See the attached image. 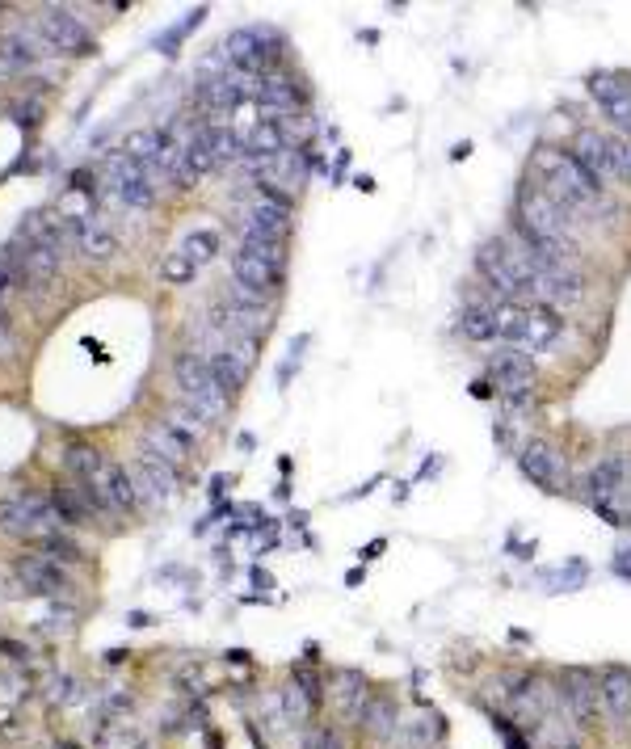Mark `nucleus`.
I'll return each mask as SVG.
<instances>
[{
	"mask_svg": "<svg viewBox=\"0 0 631 749\" xmlns=\"http://www.w3.org/2000/svg\"><path fill=\"white\" fill-rule=\"evenodd\" d=\"M531 181L547 198H556L573 219L598 215V219H606V224H619V219H623V207L615 202V194H610L602 181L589 177L568 148L539 144L531 152Z\"/></svg>",
	"mask_w": 631,
	"mask_h": 749,
	"instance_id": "f257e3e1",
	"label": "nucleus"
},
{
	"mask_svg": "<svg viewBox=\"0 0 631 749\" xmlns=\"http://www.w3.org/2000/svg\"><path fill=\"white\" fill-rule=\"evenodd\" d=\"M497 316V337L505 346H514L522 354H543L552 350L560 333H564V320L556 308H547V303L531 299V303H497L493 308Z\"/></svg>",
	"mask_w": 631,
	"mask_h": 749,
	"instance_id": "f03ea898",
	"label": "nucleus"
},
{
	"mask_svg": "<svg viewBox=\"0 0 631 749\" xmlns=\"http://www.w3.org/2000/svg\"><path fill=\"white\" fill-rule=\"evenodd\" d=\"M173 379H177V392L186 400V409L198 413L207 425H215L228 409V392L219 388V379L211 375V362L202 350H181L173 358Z\"/></svg>",
	"mask_w": 631,
	"mask_h": 749,
	"instance_id": "7ed1b4c3",
	"label": "nucleus"
},
{
	"mask_svg": "<svg viewBox=\"0 0 631 749\" xmlns=\"http://www.w3.org/2000/svg\"><path fill=\"white\" fill-rule=\"evenodd\" d=\"M476 270L484 274V282L505 303L531 299V287H526V270H522V257H518L514 240H484V245L476 249Z\"/></svg>",
	"mask_w": 631,
	"mask_h": 749,
	"instance_id": "20e7f679",
	"label": "nucleus"
},
{
	"mask_svg": "<svg viewBox=\"0 0 631 749\" xmlns=\"http://www.w3.org/2000/svg\"><path fill=\"white\" fill-rule=\"evenodd\" d=\"M488 371H493V383H497V392H501L505 404H514V409H526V404L535 400V388H539L535 362L526 358L522 350L501 346L493 358H488Z\"/></svg>",
	"mask_w": 631,
	"mask_h": 749,
	"instance_id": "39448f33",
	"label": "nucleus"
},
{
	"mask_svg": "<svg viewBox=\"0 0 631 749\" xmlns=\"http://www.w3.org/2000/svg\"><path fill=\"white\" fill-rule=\"evenodd\" d=\"M219 55L228 59L232 72H240V76H253V72L266 76V68L278 59V43H274V34H270V30L244 26V30H232L228 38H223Z\"/></svg>",
	"mask_w": 631,
	"mask_h": 749,
	"instance_id": "423d86ee",
	"label": "nucleus"
},
{
	"mask_svg": "<svg viewBox=\"0 0 631 749\" xmlns=\"http://www.w3.org/2000/svg\"><path fill=\"white\" fill-rule=\"evenodd\" d=\"M291 228V202L287 194H278L270 186H257L253 202L240 215V232L244 236H270V240H287Z\"/></svg>",
	"mask_w": 631,
	"mask_h": 749,
	"instance_id": "0eeeda50",
	"label": "nucleus"
},
{
	"mask_svg": "<svg viewBox=\"0 0 631 749\" xmlns=\"http://www.w3.org/2000/svg\"><path fill=\"white\" fill-rule=\"evenodd\" d=\"M518 468H522V476L531 480V484H539L543 493H564V484H568L564 455L552 447V442H543V438H531L518 451Z\"/></svg>",
	"mask_w": 631,
	"mask_h": 749,
	"instance_id": "6e6552de",
	"label": "nucleus"
},
{
	"mask_svg": "<svg viewBox=\"0 0 631 749\" xmlns=\"http://www.w3.org/2000/svg\"><path fill=\"white\" fill-rule=\"evenodd\" d=\"M38 34H43V43L55 51V55H89L93 51V38L89 30L80 26V17H72L68 9H55L47 5L43 13H38Z\"/></svg>",
	"mask_w": 631,
	"mask_h": 749,
	"instance_id": "1a4fd4ad",
	"label": "nucleus"
},
{
	"mask_svg": "<svg viewBox=\"0 0 631 749\" xmlns=\"http://www.w3.org/2000/svg\"><path fill=\"white\" fill-rule=\"evenodd\" d=\"M232 274H236V291H232V295L253 299V303H266V299L278 295L282 274H287V270H278V266H270V261H261V257H253V253L236 249V257H232Z\"/></svg>",
	"mask_w": 631,
	"mask_h": 749,
	"instance_id": "9d476101",
	"label": "nucleus"
},
{
	"mask_svg": "<svg viewBox=\"0 0 631 749\" xmlns=\"http://www.w3.org/2000/svg\"><path fill=\"white\" fill-rule=\"evenodd\" d=\"M560 703L568 720L577 728H594L598 724V678H589L585 670H564L560 674Z\"/></svg>",
	"mask_w": 631,
	"mask_h": 749,
	"instance_id": "9b49d317",
	"label": "nucleus"
},
{
	"mask_svg": "<svg viewBox=\"0 0 631 749\" xmlns=\"http://www.w3.org/2000/svg\"><path fill=\"white\" fill-rule=\"evenodd\" d=\"M589 97L598 101V110L623 135H631V80L627 76H619V72H594V76H589Z\"/></svg>",
	"mask_w": 631,
	"mask_h": 749,
	"instance_id": "f8f14e48",
	"label": "nucleus"
},
{
	"mask_svg": "<svg viewBox=\"0 0 631 749\" xmlns=\"http://www.w3.org/2000/svg\"><path fill=\"white\" fill-rule=\"evenodd\" d=\"M13 573H17V581H22V590H26V594L55 598V594H68V590H72V581H68V573H64V564L47 560L43 552H38V556H17Z\"/></svg>",
	"mask_w": 631,
	"mask_h": 749,
	"instance_id": "ddd939ff",
	"label": "nucleus"
},
{
	"mask_svg": "<svg viewBox=\"0 0 631 749\" xmlns=\"http://www.w3.org/2000/svg\"><path fill=\"white\" fill-rule=\"evenodd\" d=\"M135 480H139V493H148L160 505H169L177 497V489H181L177 468H173L169 459H160L152 447H139V455H135Z\"/></svg>",
	"mask_w": 631,
	"mask_h": 749,
	"instance_id": "4468645a",
	"label": "nucleus"
},
{
	"mask_svg": "<svg viewBox=\"0 0 631 749\" xmlns=\"http://www.w3.org/2000/svg\"><path fill=\"white\" fill-rule=\"evenodd\" d=\"M577 156V165L594 177V181H615V160H610V135L598 131V127H585L577 139H573V148H568Z\"/></svg>",
	"mask_w": 631,
	"mask_h": 749,
	"instance_id": "2eb2a0df",
	"label": "nucleus"
},
{
	"mask_svg": "<svg viewBox=\"0 0 631 749\" xmlns=\"http://www.w3.org/2000/svg\"><path fill=\"white\" fill-rule=\"evenodd\" d=\"M253 101H257L261 110H270V114H295V106L303 101V89L295 85L291 76L266 72V76L253 80Z\"/></svg>",
	"mask_w": 631,
	"mask_h": 749,
	"instance_id": "dca6fc26",
	"label": "nucleus"
},
{
	"mask_svg": "<svg viewBox=\"0 0 631 749\" xmlns=\"http://www.w3.org/2000/svg\"><path fill=\"white\" fill-rule=\"evenodd\" d=\"M598 699H602L606 716L615 724L631 720V670L627 665H606L602 678H598Z\"/></svg>",
	"mask_w": 631,
	"mask_h": 749,
	"instance_id": "f3484780",
	"label": "nucleus"
},
{
	"mask_svg": "<svg viewBox=\"0 0 631 749\" xmlns=\"http://www.w3.org/2000/svg\"><path fill=\"white\" fill-rule=\"evenodd\" d=\"M114 186H118V198L127 202V207H135V211H148L152 202H156V186H152L148 169H139V165H131V160H122L118 152H114Z\"/></svg>",
	"mask_w": 631,
	"mask_h": 749,
	"instance_id": "a211bd4d",
	"label": "nucleus"
},
{
	"mask_svg": "<svg viewBox=\"0 0 631 749\" xmlns=\"http://www.w3.org/2000/svg\"><path fill=\"white\" fill-rule=\"evenodd\" d=\"M43 55H55L38 30H9L0 34V64L5 68H34Z\"/></svg>",
	"mask_w": 631,
	"mask_h": 749,
	"instance_id": "6ab92c4d",
	"label": "nucleus"
},
{
	"mask_svg": "<svg viewBox=\"0 0 631 749\" xmlns=\"http://www.w3.org/2000/svg\"><path fill=\"white\" fill-rule=\"evenodd\" d=\"M202 354H207V362H211V375L219 379V388L223 392H240L244 388V379H249V371H253V362H244L236 350H232V341L228 337H223V341H215V346L211 350H202Z\"/></svg>",
	"mask_w": 631,
	"mask_h": 749,
	"instance_id": "aec40b11",
	"label": "nucleus"
},
{
	"mask_svg": "<svg viewBox=\"0 0 631 749\" xmlns=\"http://www.w3.org/2000/svg\"><path fill=\"white\" fill-rule=\"evenodd\" d=\"M244 97H253V80L240 76V72H223V76L207 80L202 93H198V101H202V106H211V110H232V106H240Z\"/></svg>",
	"mask_w": 631,
	"mask_h": 749,
	"instance_id": "412c9836",
	"label": "nucleus"
},
{
	"mask_svg": "<svg viewBox=\"0 0 631 749\" xmlns=\"http://www.w3.org/2000/svg\"><path fill=\"white\" fill-rule=\"evenodd\" d=\"M287 148H291V135H287V123H282V114L257 118V127L249 131V152H253L257 160H278Z\"/></svg>",
	"mask_w": 631,
	"mask_h": 749,
	"instance_id": "4be33fe9",
	"label": "nucleus"
},
{
	"mask_svg": "<svg viewBox=\"0 0 631 749\" xmlns=\"http://www.w3.org/2000/svg\"><path fill=\"white\" fill-rule=\"evenodd\" d=\"M101 489H106L114 510H139V501H144L135 472H127L122 463H106V472H101Z\"/></svg>",
	"mask_w": 631,
	"mask_h": 749,
	"instance_id": "5701e85b",
	"label": "nucleus"
},
{
	"mask_svg": "<svg viewBox=\"0 0 631 749\" xmlns=\"http://www.w3.org/2000/svg\"><path fill=\"white\" fill-rule=\"evenodd\" d=\"M0 535H13V539H30V543H38L47 531L34 522V514L26 510V501L13 493V497H0Z\"/></svg>",
	"mask_w": 631,
	"mask_h": 749,
	"instance_id": "b1692460",
	"label": "nucleus"
},
{
	"mask_svg": "<svg viewBox=\"0 0 631 749\" xmlns=\"http://www.w3.org/2000/svg\"><path fill=\"white\" fill-rule=\"evenodd\" d=\"M627 484V459L623 455H610V459H602L594 472H589V480H585V489H589V497H594V505L598 501H610L619 489Z\"/></svg>",
	"mask_w": 631,
	"mask_h": 749,
	"instance_id": "393cba45",
	"label": "nucleus"
},
{
	"mask_svg": "<svg viewBox=\"0 0 631 749\" xmlns=\"http://www.w3.org/2000/svg\"><path fill=\"white\" fill-rule=\"evenodd\" d=\"M358 724H362V733H366V737L388 741V737L396 733V699H388V695H371V699H366V707H362Z\"/></svg>",
	"mask_w": 631,
	"mask_h": 749,
	"instance_id": "a878e982",
	"label": "nucleus"
},
{
	"mask_svg": "<svg viewBox=\"0 0 631 749\" xmlns=\"http://www.w3.org/2000/svg\"><path fill=\"white\" fill-rule=\"evenodd\" d=\"M64 472L72 480H101L106 459H101V451L89 447V442H68V447H64Z\"/></svg>",
	"mask_w": 631,
	"mask_h": 749,
	"instance_id": "bb28decb",
	"label": "nucleus"
},
{
	"mask_svg": "<svg viewBox=\"0 0 631 749\" xmlns=\"http://www.w3.org/2000/svg\"><path fill=\"white\" fill-rule=\"evenodd\" d=\"M215 169V152H211V139L207 127H194L186 139V165H181V181H198Z\"/></svg>",
	"mask_w": 631,
	"mask_h": 749,
	"instance_id": "cd10ccee",
	"label": "nucleus"
},
{
	"mask_svg": "<svg viewBox=\"0 0 631 749\" xmlns=\"http://www.w3.org/2000/svg\"><path fill=\"white\" fill-rule=\"evenodd\" d=\"M207 127V139H211V152H215V165H232V160H240V152H249V144L223 123V114H215L211 123H202Z\"/></svg>",
	"mask_w": 631,
	"mask_h": 749,
	"instance_id": "c85d7f7f",
	"label": "nucleus"
},
{
	"mask_svg": "<svg viewBox=\"0 0 631 749\" xmlns=\"http://www.w3.org/2000/svg\"><path fill=\"white\" fill-rule=\"evenodd\" d=\"M459 333L467 337V341H493L497 337V316H493V308H484V303H467V308L459 312Z\"/></svg>",
	"mask_w": 631,
	"mask_h": 749,
	"instance_id": "c756f323",
	"label": "nucleus"
},
{
	"mask_svg": "<svg viewBox=\"0 0 631 749\" xmlns=\"http://www.w3.org/2000/svg\"><path fill=\"white\" fill-rule=\"evenodd\" d=\"M156 148H160V131H156V127H139V131H131L127 139H122L118 156L131 160V165H139V169H148L152 156H156Z\"/></svg>",
	"mask_w": 631,
	"mask_h": 749,
	"instance_id": "7c9ffc66",
	"label": "nucleus"
},
{
	"mask_svg": "<svg viewBox=\"0 0 631 749\" xmlns=\"http://www.w3.org/2000/svg\"><path fill=\"white\" fill-rule=\"evenodd\" d=\"M76 249L85 253L89 261H110V257L118 253V236L101 228L97 219H89V224H85V232H80V240H76Z\"/></svg>",
	"mask_w": 631,
	"mask_h": 749,
	"instance_id": "2f4dec72",
	"label": "nucleus"
},
{
	"mask_svg": "<svg viewBox=\"0 0 631 749\" xmlns=\"http://www.w3.org/2000/svg\"><path fill=\"white\" fill-rule=\"evenodd\" d=\"M97 745L101 749H152L148 737H144V728H139V724H122V720L101 724Z\"/></svg>",
	"mask_w": 631,
	"mask_h": 749,
	"instance_id": "473e14b6",
	"label": "nucleus"
},
{
	"mask_svg": "<svg viewBox=\"0 0 631 749\" xmlns=\"http://www.w3.org/2000/svg\"><path fill=\"white\" fill-rule=\"evenodd\" d=\"M51 505H55V514H59V522L64 526H85L89 522V510L80 505V497L72 493V480L68 484H51Z\"/></svg>",
	"mask_w": 631,
	"mask_h": 749,
	"instance_id": "72a5a7b5",
	"label": "nucleus"
},
{
	"mask_svg": "<svg viewBox=\"0 0 631 749\" xmlns=\"http://www.w3.org/2000/svg\"><path fill=\"white\" fill-rule=\"evenodd\" d=\"M38 552H43L47 560H55V564H80V560H85V552H80V543H76V539H68L64 531H51V535L38 539Z\"/></svg>",
	"mask_w": 631,
	"mask_h": 749,
	"instance_id": "f704fd0d",
	"label": "nucleus"
},
{
	"mask_svg": "<svg viewBox=\"0 0 631 749\" xmlns=\"http://www.w3.org/2000/svg\"><path fill=\"white\" fill-rule=\"evenodd\" d=\"M181 253H186V257L194 261V266H207V261L219 257V232H211V228L190 232V236H186V245H181Z\"/></svg>",
	"mask_w": 631,
	"mask_h": 749,
	"instance_id": "c9c22d12",
	"label": "nucleus"
},
{
	"mask_svg": "<svg viewBox=\"0 0 631 749\" xmlns=\"http://www.w3.org/2000/svg\"><path fill=\"white\" fill-rule=\"evenodd\" d=\"M240 249H244V253H253V257H261V261H270V266H278V270H287V240L244 236V240H240Z\"/></svg>",
	"mask_w": 631,
	"mask_h": 749,
	"instance_id": "e433bc0d",
	"label": "nucleus"
},
{
	"mask_svg": "<svg viewBox=\"0 0 631 749\" xmlns=\"http://www.w3.org/2000/svg\"><path fill=\"white\" fill-rule=\"evenodd\" d=\"M160 278H165L169 287H190V282L198 278V266L177 249V253H169L165 261H160Z\"/></svg>",
	"mask_w": 631,
	"mask_h": 749,
	"instance_id": "4c0bfd02",
	"label": "nucleus"
},
{
	"mask_svg": "<svg viewBox=\"0 0 631 749\" xmlns=\"http://www.w3.org/2000/svg\"><path fill=\"white\" fill-rule=\"evenodd\" d=\"M438 733H442L438 716H421L413 724H404V741H409V749H430L438 741Z\"/></svg>",
	"mask_w": 631,
	"mask_h": 749,
	"instance_id": "58836bf2",
	"label": "nucleus"
},
{
	"mask_svg": "<svg viewBox=\"0 0 631 749\" xmlns=\"http://www.w3.org/2000/svg\"><path fill=\"white\" fill-rule=\"evenodd\" d=\"M610 160H615V181L631 186V135H610Z\"/></svg>",
	"mask_w": 631,
	"mask_h": 749,
	"instance_id": "ea45409f",
	"label": "nucleus"
},
{
	"mask_svg": "<svg viewBox=\"0 0 631 749\" xmlns=\"http://www.w3.org/2000/svg\"><path fill=\"white\" fill-rule=\"evenodd\" d=\"M308 749H345V741H341V733L333 724H320V728L308 733Z\"/></svg>",
	"mask_w": 631,
	"mask_h": 749,
	"instance_id": "a19ab883",
	"label": "nucleus"
},
{
	"mask_svg": "<svg viewBox=\"0 0 631 749\" xmlns=\"http://www.w3.org/2000/svg\"><path fill=\"white\" fill-rule=\"evenodd\" d=\"M585 581V564L581 560H573V569H560V573H543V585H564V590H568V585H573V590H577V585Z\"/></svg>",
	"mask_w": 631,
	"mask_h": 749,
	"instance_id": "79ce46f5",
	"label": "nucleus"
},
{
	"mask_svg": "<svg viewBox=\"0 0 631 749\" xmlns=\"http://www.w3.org/2000/svg\"><path fill=\"white\" fill-rule=\"evenodd\" d=\"M295 686H299V691L312 699V707L320 703V674H316V670H308V665H299V670H295Z\"/></svg>",
	"mask_w": 631,
	"mask_h": 749,
	"instance_id": "37998d69",
	"label": "nucleus"
},
{
	"mask_svg": "<svg viewBox=\"0 0 631 749\" xmlns=\"http://www.w3.org/2000/svg\"><path fill=\"white\" fill-rule=\"evenodd\" d=\"M13 123L17 127H38V101H22V106H13Z\"/></svg>",
	"mask_w": 631,
	"mask_h": 749,
	"instance_id": "c03bdc74",
	"label": "nucleus"
},
{
	"mask_svg": "<svg viewBox=\"0 0 631 749\" xmlns=\"http://www.w3.org/2000/svg\"><path fill=\"white\" fill-rule=\"evenodd\" d=\"M497 733L505 737V749H531V745H526V741H522V737L514 733V728H510V724H505V720H497Z\"/></svg>",
	"mask_w": 631,
	"mask_h": 749,
	"instance_id": "a18cd8bd",
	"label": "nucleus"
},
{
	"mask_svg": "<svg viewBox=\"0 0 631 749\" xmlns=\"http://www.w3.org/2000/svg\"><path fill=\"white\" fill-rule=\"evenodd\" d=\"M0 333H9V308L0 303Z\"/></svg>",
	"mask_w": 631,
	"mask_h": 749,
	"instance_id": "49530a36",
	"label": "nucleus"
},
{
	"mask_svg": "<svg viewBox=\"0 0 631 749\" xmlns=\"http://www.w3.org/2000/svg\"><path fill=\"white\" fill-rule=\"evenodd\" d=\"M59 749H76V745H68V741H64V745H59Z\"/></svg>",
	"mask_w": 631,
	"mask_h": 749,
	"instance_id": "de8ad7c7",
	"label": "nucleus"
}]
</instances>
